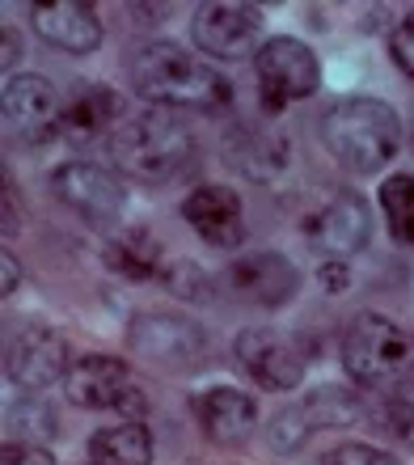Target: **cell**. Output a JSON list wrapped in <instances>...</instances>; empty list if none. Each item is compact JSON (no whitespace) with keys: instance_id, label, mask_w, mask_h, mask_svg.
Returning a JSON list of instances; mask_svg holds the SVG:
<instances>
[{"instance_id":"8","label":"cell","mask_w":414,"mask_h":465,"mask_svg":"<svg viewBox=\"0 0 414 465\" xmlns=\"http://www.w3.org/2000/svg\"><path fill=\"white\" fill-rule=\"evenodd\" d=\"M51 195L60 199L68 212H76L81 221L94 229H106L123 216L127 208V191L114 178V170L94 165V161H64L60 170L51 173Z\"/></svg>"},{"instance_id":"26","label":"cell","mask_w":414,"mask_h":465,"mask_svg":"<svg viewBox=\"0 0 414 465\" xmlns=\"http://www.w3.org/2000/svg\"><path fill=\"white\" fill-rule=\"evenodd\" d=\"M313 423H309L305 415V406L296 402V406H283L280 415L271 419V428H267V444L275 449V453H296V449H305L309 436H313Z\"/></svg>"},{"instance_id":"24","label":"cell","mask_w":414,"mask_h":465,"mask_svg":"<svg viewBox=\"0 0 414 465\" xmlns=\"http://www.w3.org/2000/svg\"><path fill=\"white\" fill-rule=\"evenodd\" d=\"M5 423H9V440H22V444H47L55 436V411L43 398L13 402Z\"/></svg>"},{"instance_id":"7","label":"cell","mask_w":414,"mask_h":465,"mask_svg":"<svg viewBox=\"0 0 414 465\" xmlns=\"http://www.w3.org/2000/svg\"><path fill=\"white\" fill-rule=\"evenodd\" d=\"M127 343L140 360L157 368H199V360L207 355V334L199 322L182 318V313H165V309H153V313H135L132 326H127Z\"/></svg>"},{"instance_id":"20","label":"cell","mask_w":414,"mask_h":465,"mask_svg":"<svg viewBox=\"0 0 414 465\" xmlns=\"http://www.w3.org/2000/svg\"><path fill=\"white\" fill-rule=\"evenodd\" d=\"M106 258V271L123 275V280H148V275H161V245L157 237L144 229V224H132V229H119L102 250Z\"/></svg>"},{"instance_id":"29","label":"cell","mask_w":414,"mask_h":465,"mask_svg":"<svg viewBox=\"0 0 414 465\" xmlns=\"http://www.w3.org/2000/svg\"><path fill=\"white\" fill-rule=\"evenodd\" d=\"M389 55H393V64H398L406 76H414V9L406 13L398 25H393V35H389Z\"/></svg>"},{"instance_id":"23","label":"cell","mask_w":414,"mask_h":465,"mask_svg":"<svg viewBox=\"0 0 414 465\" xmlns=\"http://www.w3.org/2000/svg\"><path fill=\"white\" fill-rule=\"evenodd\" d=\"M380 212L398 245H414V173H389L380 183Z\"/></svg>"},{"instance_id":"17","label":"cell","mask_w":414,"mask_h":465,"mask_svg":"<svg viewBox=\"0 0 414 465\" xmlns=\"http://www.w3.org/2000/svg\"><path fill=\"white\" fill-rule=\"evenodd\" d=\"M30 22L51 47L68 51V55H89L102 47V22L98 9L85 0H60V5H34Z\"/></svg>"},{"instance_id":"28","label":"cell","mask_w":414,"mask_h":465,"mask_svg":"<svg viewBox=\"0 0 414 465\" xmlns=\"http://www.w3.org/2000/svg\"><path fill=\"white\" fill-rule=\"evenodd\" d=\"M321 465H402L393 453L377 449V444H364V440H342L334 449L321 453Z\"/></svg>"},{"instance_id":"30","label":"cell","mask_w":414,"mask_h":465,"mask_svg":"<svg viewBox=\"0 0 414 465\" xmlns=\"http://www.w3.org/2000/svg\"><path fill=\"white\" fill-rule=\"evenodd\" d=\"M0 465H55L47 444H22V440H5L0 449Z\"/></svg>"},{"instance_id":"13","label":"cell","mask_w":414,"mask_h":465,"mask_svg":"<svg viewBox=\"0 0 414 465\" xmlns=\"http://www.w3.org/2000/svg\"><path fill=\"white\" fill-rule=\"evenodd\" d=\"M224 280H229V288L237 296H245L250 305H262V309H283L301 292V271H296V262L275 254V250H254V254L237 258Z\"/></svg>"},{"instance_id":"12","label":"cell","mask_w":414,"mask_h":465,"mask_svg":"<svg viewBox=\"0 0 414 465\" xmlns=\"http://www.w3.org/2000/svg\"><path fill=\"white\" fill-rule=\"evenodd\" d=\"M368 237H372V212H368V199L355 191H339L309 221V245L321 262H347L364 250Z\"/></svg>"},{"instance_id":"6","label":"cell","mask_w":414,"mask_h":465,"mask_svg":"<svg viewBox=\"0 0 414 465\" xmlns=\"http://www.w3.org/2000/svg\"><path fill=\"white\" fill-rule=\"evenodd\" d=\"M232 355H237V364H242L245 377L271 393L296 390V385L305 381V368H309L305 347L296 343L292 334L271 331V326H245V331L237 334V343H232Z\"/></svg>"},{"instance_id":"1","label":"cell","mask_w":414,"mask_h":465,"mask_svg":"<svg viewBox=\"0 0 414 465\" xmlns=\"http://www.w3.org/2000/svg\"><path fill=\"white\" fill-rule=\"evenodd\" d=\"M132 89L157 111H220L232 102L229 76L178 43H148L135 51Z\"/></svg>"},{"instance_id":"33","label":"cell","mask_w":414,"mask_h":465,"mask_svg":"<svg viewBox=\"0 0 414 465\" xmlns=\"http://www.w3.org/2000/svg\"><path fill=\"white\" fill-rule=\"evenodd\" d=\"M321 280H326L330 292H339L342 283L351 280V275H347V262H321Z\"/></svg>"},{"instance_id":"15","label":"cell","mask_w":414,"mask_h":465,"mask_svg":"<svg viewBox=\"0 0 414 465\" xmlns=\"http://www.w3.org/2000/svg\"><path fill=\"white\" fill-rule=\"evenodd\" d=\"M182 221L216 250H242L245 245V208L242 195L229 186H195L182 199Z\"/></svg>"},{"instance_id":"5","label":"cell","mask_w":414,"mask_h":465,"mask_svg":"<svg viewBox=\"0 0 414 465\" xmlns=\"http://www.w3.org/2000/svg\"><path fill=\"white\" fill-rule=\"evenodd\" d=\"M254 76H258L262 106L267 111H283L288 102L313 98L317 85H321V64H317L309 43H301L292 35H275L254 55Z\"/></svg>"},{"instance_id":"25","label":"cell","mask_w":414,"mask_h":465,"mask_svg":"<svg viewBox=\"0 0 414 465\" xmlns=\"http://www.w3.org/2000/svg\"><path fill=\"white\" fill-rule=\"evenodd\" d=\"M161 283H165L173 296L191 301V305H207L212 292H216L212 275H207L199 262H191V258H173V262H165V267H161Z\"/></svg>"},{"instance_id":"10","label":"cell","mask_w":414,"mask_h":465,"mask_svg":"<svg viewBox=\"0 0 414 465\" xmlns=\"http://www.w3.org/2000/svg\"><path fill=\"white\" fill-rule=\"evenodd\" d=\"M60 111L64 106L47 76L17 73L0 89V114H5V132H9L13 144H25V148L47 144L55 135V127H60Z\"/></svg>"},{"instance_id":"9","label":"cell","mask_w":414,"mask_h":465,"mask_svg":"<svg viewBox=\"0 0 414 465\" xmlns=\"http://www.w3.org/2000/svg\"><path fill=\"white\" fill-rule=\"evenodd\" d=\"M191 38L212 60H254L262 51V9L254 5H232V0H212L199 5L191 17Z\"/></svg>"},{"instance_id":"34","label":"cell","mask_w":414,"mask_h":465,"mask_svg":"<svg viewBox=\"0 0 414 465\" xmlns=\"http://www.w3.org/2000/svg\"><path fill=\"white\" fill-rule=\"evenodd\" d=\"M17 55H22V38L13 35V25H5V68H13Z\"/></svg>"},{"instance_id":"11","label":"cell","mask_w":414,"mask_h":465,"mask_svg":"<svg viewBox=\"0 0 414 465\" xmlns=\"http://www.w3.org/2000/svg\"><path fill=\"white\" fill-rule=\"evenodd\" d=\"M73 368V355L60 331L51 326H22L5 343V377L22 390H47L51 381H64Z\"/></svg>"},{"instance_id":"32","label":"cell","mask_w":414,"mask_h":465,"mask_svg":"<svg viewBox=\"0 0 414 465\" xmlns=\"http://www.w3.org/2000/svg\"><path fill=\"white\" fill-rule=\"evenodd\" d=\"M0 267H5V283H0V292H5V296H13V288L22 283V267H17V258H13L9 250L0 254Z\"/></svg>"},{"instance_id":"35","label":"cell","mask_w":414,"mask_h":465,"mask_svg":"<svg viewBox=\"0 0 414 465\" xmlns=\"http://www.w3.org/2000/svg\"><path fill=\"white\" fill-rule=\"evenodd\" d=\"M89 465H94V461H89Z\"/></svg>"},{"instance_id":"21","label":"cell","mask_w":414,"mask_h":465,"mask_svg":"<svg viewBox=\"0 0 414 465\" xmlns=\"http://www.w3.org/2000/svg\"><path fill=\"white\" fill-rule=\"evenodd\" d=\"M153 431L144 423H119L89 436V461L94 465H153Z\"/></svg>"},{"instance_id":"31","label":"cell","mask_w":414,"mask_h":465,"mask_svg":"<svg viewBox=\"0 0 414 465\" xmlns=\"http://www.w3.org/2000/svg\"><path fill=\"white\" fill-rule=\"evenodd\" d=\"M114 415H123L127 423H140V419L148 415V398L135 385H127V393L119 398V406H114Z\"/></svg>"},{"instance_id":"27","label":"cell","mask_w":414,"mask_h":465,"mask_svg":"<svg viewBox=\"0 0 414 465\" xmlns=\"http://www.w3.org/2000/svg\"><path fill=\"white\" fill-rule=\"evenodd\" d=\"M372 423H377L389 440L414 444V402L410 398H385V402L372 411Z\"/></svg>"},{"instance_id":"3","label":"cell","mask_w":414,"mask_h":465,"mask_svg":"<svg viewBox=\"0 0 414 465\" xmlns=\"http://www.w3.org/2000/svg\"><path fill=\"white\" fill-rule=\"evenodd\" d=\"M195 140L170 111H144L114 127L106 140L110 170L127 173L135 183H170L173 173L191 165Z\"/></svg>"},{"instance_id":"18","label":"cell","mask_w":414,"mask_h":465,"mask_svg":"<svg viewBox=\"0 0 414 465\" xmlns=\"http://www.w3.org/2000/svg\"><path fill=\"white\" fill-rule=\"evenodd\" d=\"M195 419H199V428L207 431V440L242 444L254 431L258 406L250 393L232 390V385H216V390H203L195 398Z\"/></svg>"},{"instance_id":"22","label":"cell","mask_w":414,"mask_h":465,"mask_svg":"<svg viewBox=\"0 0 414 465\" xmlns=\"http://www.w3.org/2000/svg\"><path fill=\"white\" fill-rule=\"evenodd\" d=\"M301 406H305L309 423H313L317 431L326 428H351L355 419H364V398L355 390H342V385H317L313 393H305L301 398Z\"/></svg>"},{"instance_id":"4","label":"cell","mask_w":414,"mask_h":465,"mask_svg":"<svg viewBox=\"0 0 414 465\" xmlns=\"http://www.w3.org/2000/svg\"><path fill=\"white\" fill-rule=\"evenodd\" d=\"M342 368L360 390H406L414 381V334L385 313H355L342 334Z\"/></svg>"},{"instance_id":"14","label":"cell","mask_w":414,"mask_h":465,"mask_svg":"<svg viewBox=\"0 0 414 465\" xmlns=\"http://www.w3.org/2000/svg\"><path fill=\"white\" fill-rule=\"evenodd\" d=\"M220 148H224V161L232 170L254 178V183H275L288 170V157H292L288 132L271 127V123H237V127L224 132Z\"/></svg>"},{"instance_id":"2","label":"cell","mask_w":414,"mask_h":465,"mask_svg":"<svg viewBox=\"0 0 414 465\" xmlns=\"http://www.w3.org/2000/svg\"><path fill=\"white\" fill-rule=\"evenodd\" d=\"M317 132L342 170L380 173L402 148V114L380 98H342L321 114Z\"/></svg>"},{"instance_id":"19","label":"cell","mask_w":414,"mask_h":465,"mask_svg":"<svg viewBox=\"0 0 414 465\" xmlns=\"http://www.w3.org/2000/svg\"><path fill=\"white\" fill-rule=\"evenodd\" d=\"M119 111H123V102L110 85H102V81H81L60 111V135L73 140V144H85V140H94V135H102V132H114Z\"/></svg>"},{"instance_id":"16","label":"cell","mask_w":414,"mask_h":465,"mask_svg":"<svg viewBox=\"0 0 414 465\" xmlns=\"http://www.w3.org/2000/svg\"><path fill=\"white\" fill-rule=\"evenodd\" d=\"M132 377H127V364L114 360V355L89 351L81 360H73L68 377H64V393L68 402L81 406V411H114L119 398L127 393Z\"/></svg>"}]
</instances>
